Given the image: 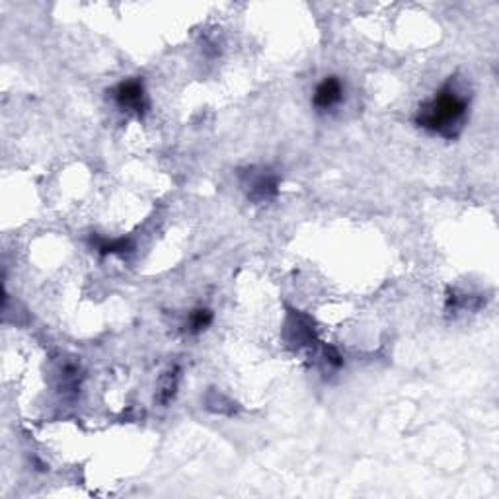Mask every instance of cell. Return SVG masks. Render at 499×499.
<instances>
[{
	"mask_svg": "<svg viewBox=\"0 0 499 499\" xmlns=\"http://www.w3.org/2000/svg\"><path fill=\"white\" fill-rule=\"evenodd\" d=\"M279 191V178L272 172H262L260 176H254L250 182V191L248 195L254 201H267L277 195Z\"/></svg>",
	"mask_w": 499,
	"mask_h": 499,
	"instance_id": "cell-4",
	"label": "cell"
},
{
	"mask_svg": "<svg viewBox=\"0 0 499 499\" xmlns=\"http://www.w3.org/2000/svg\"><path fill=\"white\" fill-rule=\"evenodd\" d=\"M96 250L100 252L101 255L108 254H125L129 250H133V242L131 240H125V238H119V240H100Z\"/></svg>",
	"mask_w": 499,
	"mask_h": 499,
	"instance_id": "cell-6",
	"label": "cell"
},
{
	"mask_svg": "<svg viewBox=\"0 0 499 499\" xmlns=\"http://www.w3.org/2000/svg\"><path fill=\"white\" fill-rule=\"evenodd\" d=\"M289 324H293L289 330L293 332V342H297V345H310L314 342V328L309 316L293 314Z\"/></svg>",
	"mask_w": 499,
	"mask_h": 499,
	"instance_id": "cell-5",
	"label": "cell"
},
{
	"mask_svg": "<svg viewBox=\"0 0 499 499\" xmlns=\"http://www.w3.org/2000/svg\"><path fill=\"white\" fill-rule=\"evenodd\" d=\"M211 322H213V312L209 309L193 310L190 316V330L193 334H197V332L207 330L211 326Z\"/></svg>",
	"mask_w": 499,
	"mask_h": 499,
	"instance_id": "cell-7",
	"label": "cell"
},
{
	"mask_svg": "<svg viewBox=\"0 0 499 499\" xmlns=\"http://www.w3.org/2000/svg\"><path fill=\"white\" fill-rule=\"evenodd\" d=\"M113 98L123 111H133L136 115L145 113L146 108H148L145 86H143V82L139 80L121 82L113 92Z\"/></svg>",
	"mask_w": 499,
	"mask_h": 499,
	"instance_id": "cell-2",
	"label": "cell"
},
{
	"mask_svg": "<svg viewBox=\"0 0 499 499\" xmlns=\"http://www.w3.org/2000/svg\"><path fill=\"white\" fill-rule=\"evenodd\" d=\"M324 357H326L328 363L334 365V367H342V365H344L342 355L337 353V349L336 347H332V345H326V347H324Z\"/></svg>",
	"mask_w": 499,
	"mask_h": 499,
	"instance_id": "cell-9",
	"label": "cell"
},
{
	"mask_svg": "<svg viewBox=\"0 0 499 499\" xmlns=\"http://www.w3.org/2000/svg\"><path fill=\"white\" fill-rule=\"evenodd\" d=\"M466 109H468V98H464L456 92L453 82H447L431 100L419 106L416 123L431 133L454 139L463 129Z\"/></svg>",
	"mask_w": 499,
	"mask_h": 499,
	"instance_id": "cell-1",
	"label": "cell"
},
{
	"mask_svg": "<svg viewBox=\"0 0 499 499\" xmlns=\"http://www.w3.org/2000/svg\"><path fill=\"white\" fill-rule=\"evenodd\" d=\"M342 98H344V84H342V80L337 76H328L316 86L312 104H314L316 109L324 111V109L337 106L342 101Z\"/></svg>",
	"mask_w": 499,
	"mask_h": 499,
	"instance_id": "cell-3",
	"label": "cell"
},
{
	"mask_svg": "<svg viewBox=\"0 0 499 499\" xmlns=\"http://www.w3.org/2000/svg\"><path fill=\"white\" fill-rule=\"evenodd\" d=\"M176 386H178V374H174V372H168L166 377H164V382H162V388H160V400H162L164 404L168 402L170 398H174V394H176Z\"/></svg>",
	"mask_w": 499,
	"mask_h": 499,
	"instance_id": "cell-8",
	"label": "cell"
}]
</instances>
